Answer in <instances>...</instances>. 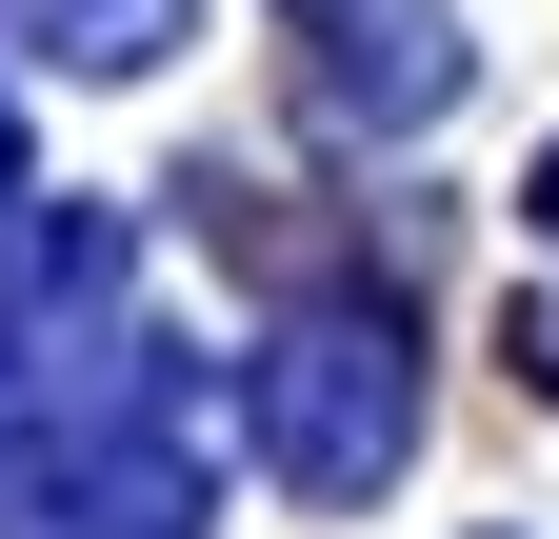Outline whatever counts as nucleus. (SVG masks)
Segmentation results:
<instances>
[{
    "label": "nucleus",
    "mask_w": 559,
    "mask_h": 539,
    "mask_svg": "<svg viewBox=\"0 0 559 539\" xmlns=\"http://www.w3.org/2000/svg\"><path fill=\"white\" fill-rule=\"evenodd\" d=\"M240 420H260V480H280V500H380L400 459H419V360H400V300H300V320H260Z\"/></svg>",
    "instance_id": "nucleus-1"
},
{
    "label": "nucleus",
    "mask_w": 559,
    "mask_h": 539,
    "mask_svg": "<svg viewBox=\"0 0 559 539\" xmlns=\"http://www.w3.org/2000/svg\"><path fill=\"white\" fill-rule=\"evenodd\" d=\"M0 539H200V440L180 420H60L0 459Z\"/></svg>",
    "instance_id": "nucleus-2"
},
{
    "label": "nucleus",
    "mask_w": 559,
    "mask_h": 539,
    "mask_svg": "<svg viewBox=\"0 0 559 539\" xmlns=\"http://www.w3.org/2000/svg\"><path fill=\"white\" fill-rule=\"evenodd\" d=\"M320 100L380 120V141H400V120H440V100H460V21H440V0H360L340 60H320Z\"/></svg>",
    "instance_id": "nucleus-3"
},
{
    "label": "nucleus",
    "mask_w": 559,
    "mask_h": 539,
    "mask_svg": "<svg viewBox=\"0 0 559 539\" xmlns=\"http://www.w3.org/2000/svg\"><path fill=\"white\" fill-rule=\"evenodd\" d=\"M21 21H40L60 60H100V81H140V60L180 40V0H21Z\"/></svg>",
    "instance_id": "nucleus-4"
},
{
    "label": "nucleus",
    "mask_w": 559,
    "mask_h": 539,
    "mask_svg": "<svg viewBox=\"0 0 559 539\" xmlns=\"http://www.w3.org/2000/svg\"><path fill=\"white\" fill-rule=\"evenodd\" d=\"M500 360H520V399H559V280H520V300H500Z\"/></svg>",
    "instance_id": "nucleus-5"
},
{
    "label": "nucleus",
    "mask_w": 559,
    "mask_h": 539,
    "mask_svg": "<svg viewBox=\"0 0 559 539\" xmlns=\"http://www.w3.org/2000/svg\"><path fill=\"white\" fill-rule=\"evenodd\" d=\"M520 200H539V240H559V141H539V180H520Z\"/></svg>",
    "instance_id": "nucleus-6"
},
{
    "label": "nucleus",
    "mask_w": 559,
    "mask_h": 539,
    "mask_svg": "<svg viewBox=\"0 0 559 539\" xmlns=\"http://www.w3.org/2000/svg\"><path fill=\"white\" fill-rule=\"evenodd\" d=\"M0 200H21V120H0Z\"/></svg>",
    "instance_id": "nucleus-7"
}]
</instances>
